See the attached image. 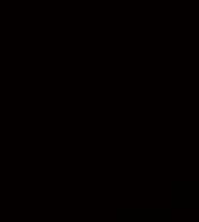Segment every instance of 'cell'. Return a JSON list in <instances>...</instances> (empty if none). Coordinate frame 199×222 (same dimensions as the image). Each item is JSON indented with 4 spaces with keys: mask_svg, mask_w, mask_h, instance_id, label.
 Returning a JSON list of instances; mask_svg holds the SVG:
<instances>
[]
</instances>
